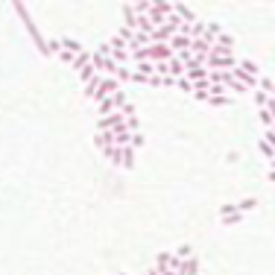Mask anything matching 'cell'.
<instances>
[{"mask_svg": "<svg viewBox=\"0 0 275 275\" xmlns=\"http://www.w3.org/2000/svg\"><path fill=\"white\" fill-rule=\"evenodd\" d=\"M170 15H173V3H153V6H150V12H147V18L153 21L155 30H158V27H164Z\"/></svg>", "mask_w": 275, "mask_h": 275, "instance_id": "obj_1", "label": "cell"}, {"mask_svg": "<svg viewBox=\"0 0 275 275\" xmlns=\"http://www.w3.org/2000/svg\"><path fill=\"white\" fill-rule=\"evenodd\" d=\"M199 273V258L193 255V258H187V261H182L179 267H176V275H196Z\"/></svg>", "mask_w": 275, "mask_h": 275, "instance_id": "obj_2", "label": "cell"}, {"mask_svg": "<svg viewBox=\"0 0 275 275\" xmlns=\"http://www.w3.org/2000/svg\"><path fill=\"white\" fill-rule=\"evenodd\" d=\"M173 12L179 15V21H182V24H196V15H193V9H190V6L173 3Z\"/></svg>", "mask_w": 275, "mask_h": 275, "instance_id": "obj_3", "label": "cell"}, {"mask_svg": "<svg viewBox=\"0 0 275 275\" xmlns=\"http://www.w3.org/2000/svg\"><path fill=\"white\" fill-rule=\"evenodd\" d=\"M59 47L64 53H73V56H79V53H85V47L76 41V38H59Z\"/></svg>", "mask_w": 275, "mask_h": 275, "instance_id": "obj_4", "label": "cell"}, {"mask_svg": "<svg viewBox=\"0 0 275 275\" xmlns=\"http://www.w3.org/2000/svg\"><path fill=\"white\" fill-rule=\"evenodd\" d=\"M167 44H170V50H173V53H184V50H190V38H184V35H179V32H176Z\"/></svg>", "mask_w": 275, "mask_h": 275, "instance_id": "obj_5", "label": "cell"}, {"mask_svg": "<svg viewBox=\"0 0 275 275\" xmlns=\"http://www.w3.org/2000/svg\"><path fill=\"white\" fill-rule=\"evenodd\" d=\"M103 155H106V161H109V164L123 167V150H117V147H106V150H103Z\"/></svg>", "mask_w": 275, "mask_h": 275, "instance_id": "obj_6", "label": "cell"}, {"mask_svg": "<svg viewBox=\"0 0 275 275\" xmlns=\"http://www.w3.org/2000/svg\"><path fill=\"white\" fill-rule=\"evenodd\" d=\"M184 79H187V82L208 79V67H187V70H184Z\"/></svg>", "mask_w": 275, "mask_h": 275, "instance_id": "obj_7", "label": "cell"}, {"mask_svg": "<svg viewBox=\"0 0 275 275\" xmlns=\"http://www.w3.org/2000/svg\"><path fill=\"white\" fill-rule=\"evenodd\" d=\"M167 76H173V79H182L184 76V64L179 59H170L167 61Z\"/></svg>", "mask_w": 275, "mask_h": 275, "instance_id": "obj_8", "label": "cell"}, {"mask_svg": "<svg viewBox=\"0 0 275 275\" xmlns=\"http://www.w3.org/2000/svg\"><path fill=\"white\" fill-rule=\"evenodd\" d=\"M135 155H138V150L123 147V167H126V170H132V167H135Z\"/></svg>", "mask_w": 275, "mask_h": 275, "instance_id": "obj_9", "label": "cell"}, {"mask_svg": "<svg viewBox=\"0 0 275 275\" xmlns=\"http://www.w3.org/2000/svg\"><path fill=\"white\" fill-rule=\"evenodd\" d=\"M173 258H176V261L182 264V261H187V258H193V249H190V246L184 243V246H179V249L173 252Z\"/></svg>", "mask_w": 275, "mask_h": 275, "instance_id": "obj_10", "label": "cell"}, {"mask_svg": "<svg viewBox=\"0 0 275 275\" xmlns=\"http://www.w3.org/2000/svg\"><path fill=\"white\" fill-rule=\"evenodd\" d=\"M258 91H264V94H270V97H273V94H275V82L270 79V76H261V82H258Z\"/></svg>", "mask_w": 275, "mask_h": 275, "instance_id": "obj_11", "label": "cell"}, {"mask_svg": "<svg viewBox=\"0 0 275 275\" xmlns=\"http://www.w3.org/2000/svg\"><path fill=\"white\" fill-rule=\"evenodd\" d=\"M252 208H258V199H255V196H246V199L237 202V211H240V214H243V211H252Z\"/></svg>", "mask_w": 275, "mask_h": 275, "instance_id": "obj_12", "label": "cell"}, {"mask_svg": "<svg viewBox=\"0 0 275 275\" xmlns=\"http://www.w3.org/2000/svg\"><path fill=\"white\" fill-rule=\"evenodd\" d=\"M234 214H240V211H237V202H225V205L220 208V220H225V217H234Z\"/></svg>", "mask_w": 275, "mask_h": 275, "instance_id": "obj_13", "label": "cell"}, {"mask_svg": "<svg viewBox=\"0 0 275 275\" xmlns=\"http://www.w3.org/2000/svg\"><path fill=\"white\" fill-rule=\"evenodd\" d=\"M228 103H234V97H208V106H214V109H222Z\"/></svg>", "mask_w": 275, "mask_h": 275, "instance_id": "obj_14", "label": "cell"}, {"mask_svg": "<svg viewBox=\"0 0 275 275\" xmlns=\"http://www.w3.org/2000/svg\"><path fill=\"white\" fill-rule=\"evenodd\" d=\"M258 117H261V123L267 126V132H270V129L275 126V117L270 114V111H267V109H261V111H258Z\"/></svg>", "mask_w": 275, "mask_h": 275, "instance_id": "obj_15", "label": "cell"}, {"mask_svg": "<svg viewBox=\"0 0 275 275\" xmlns=\"http://www.w3.org/2000/svg\"><path fill=\"white\" fill-rule=\"evenodd\" d=\"M111 100H114V109H117V111H120L123 106H129V97H126V91H123V88H120L117 94H114Z\"/></svg>", "mask_w": 275, "mask_h": 275, "instance_id": "obj_16", "label": "cell"}, {"mask_svg": "<svg viewBox=\"0 0 275 275\" xmlns=\"http://www.w3.org/2000/svg\"><path fill=\"white\" fill-rule=\"evenodd\" d=\"M258 150H261V153L267 155V158H270V161H273V158H275V150H273V147H270V144H267V141H264V138H261V141H258Z\"/></svg>", "mask_w": 275, "mask_h": 275, "instance_id": "obj_17", "label": "cell"}, {"mask_svg": "<svg viewBox=\"0 0 275 275\" xmlns=\"http://www.w3.org/2000/svg\"><path fill=\"white\" fill-rule=\"evenodd\" d=\"M267 103H270V94L255 91V106H258V109H267Z\"/></svg>", "mask_w": 275, "mask_h": 275, "instance_id": "obj_18", "label": "cell"}, {"mask_svg": "<svg viewBox=\"0 0 275 275\" xmlns=\"http://www.w3.org/2000/svg\"><path fill=\"white\" fill-rule=\"evenodd\" d=\"M56 61H64V64H70V67H73L76 56H73V53H64V50H59V53H56Z\"/></svg>", "mask_w": 275, "mask_h": 275, "instance_id": "obj_19", "label": "cell"}, {"mask_svg": "<svg viewBox=\"0 0 275 275\" xmlns=\"http://www.w3.org/2000/svg\"><path fill=\"white\" fill-rule=\"evenodd\" d=\"M114 35H117V38H123V41L129 44V41H132V35H135V30H129V27H120V30L114 32Z\"/></svg>", "mask_w": 275, "mask_h": 275, "instance_id": "obj_20", "label": "cell"}, {"mask_svg": "<svg viewBox=\"0 0 275 275\" xmlns=\"http://www.w3.org/2000/svg\"><path fill=\"white\" fill-rule=\"evenodd\" d=\"M176 88H179V91H184V94H193V82H187V79H179V82H176Z\"/></svg>", "mask_w": 275, "mask_h": 275, "instance_id": "obj_21", "label": "cell"}, {"mask_svg": "<svg viewBox=\"0 0 275 275\" xmlns=\"http://www.w3.org/2000/svg\"><path fill=\"white\" fill-rule=\"evenodd\" d=\"M129 147H132V150H141V147H144V135H141V132L132 135V144H129Z\"/></svg>", "mask_w": 275, "mask_h": 275, "instance_id": "obj_22", "label": "cell"}, {"mask_svg": "<svg viewBox=\"0 0 275 275\" xmlns=\"http://www.w3.org/2000/svg\"><path fill=\"white\" fill-rule=\"evenodd\" d=\"M264 141H267V144H270V147H273V150H275V132H273V129H270V132L264 135Z\"/></svg>", "mask_w": 275, "mask_h": 275, "instance_id": "obj_23", "label": "cell"}, {"mask_svg": "<svg viewBox=\"0 0 275 275\" xmlns=\"http://www.w3.org/2000/svg\"><path fill=\"white\" fill-rule=\"evenodd\" d=\"M161 275H176V273H173V270H164V273H161Z\"/></svg>", "mask_w": 275, "mask_h": 275, "instance_id": "obj_24", "label": "cell"}, {"mask_svg": "<svg viewBox=\"0 0 275 275\" xmlns=\"http://www.w3.org/2000/svg\"><path fill=\"white\" fill-rule=\"evenodd\" d=\"M270 170H273V173H275V158H273V161H270Z\"/></svg>", "mask_w": 275, "mask_h": 275, "instance_id": "obj_25", "label": "cell"}, {"mask_svg": "<svg viewBox=\"0 0 275 275\" xmlns=\"http://www.w3.org/2000/svg\"><path fill=\"white\" fill-rule=\"evenodd\" d=\"M141 275H147V273H141Z\"/></svg>", "mask_w": 275, "mask_h": 275, "instance_id": "obj_26", "label": "cell"}, {"mask_svg": "<svg viewBox=\"0 0 275 275\" xmlns=\"http://www.w3.org/2000/svg\"><path fill=\"white\" fill-rule=\"evenodd\" d=\"M120 275H126V273H120Z\"/></svg>", "mask_w": 275, "mask_h": 275, "instance_id": "obj_27", "label": "cell"}]
</instances>
